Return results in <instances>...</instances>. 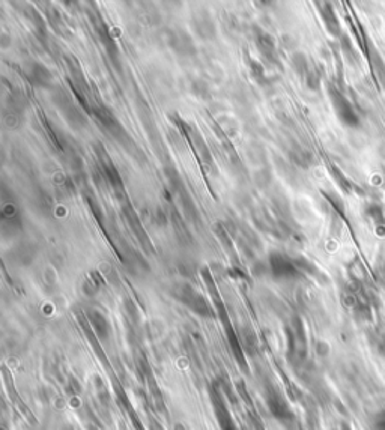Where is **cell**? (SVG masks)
<instances>
[{"instance_id": "obj_1", "label": "cell", "mask_w": 385, "mask_h": 430, "mask_svg": "<svg viewBox=\"0 0 385 430\" xmlns=\"http://www.w3.org/2000/svg\"><path fill=\"white\" fill-rule=\"evenodd\" d=\"M172 295L178 301H181L184 306H187L191 312L196 313V314H199L202 317H212L214 316L211 306L208 304L205 296L200 295L191 286H188V284H178V286H174L173 289H172Z\"/></svg>"}, {"instance_id": "obj_2", "label": "cell", "mask_w": 385, "mask_h": 430, "mask_svg": "<svg viewBox=\"0 0 385 430\" xmlns=\"http://www.w3.org/2000/svg\"><path fill=\"white\" fill-rule=\"evenodd\" d=\"M167 37V45L173 50L174 53L181 58H192L197 53V48L192 42V38L190 37L188 32L185 30H167L166 32Z\"/></svg>"}, {"instance_id": "obj_3", "label": "cell", "mask_w": 385, "mask_h": 430, "mask_svg": "<svg viewBox=\"0 0 385 430\" xmlns=\"http://www.w3.org/2000/svg\"><path fill=\"white\" fill-rule=\"evenodd\" d=\"M95 154L98 161H99V164H101L102 173L107 177V181H109V184L112 185V188H113L116 195L120 199V195H124V184H122V179H120V176H119V172L116 170V167L113 166L110 156L107 155V152H106V149H104L102 145H99V143L95 145Z\"/></svg>"}, {"instance_id": "obj_4", "label": "cell", "mask_w": 385, "mask_h": 430, "mask_svg": "<svg viewBox=\"0 0 385 430\" xmlns=\"http://www.w3.org/2000/svg\"><path fill=\"white\" fill-rule=\"evenodd\" d=\"M268 260H270L271 273L278 280H290V278H296L300 275L298 266L295 265V262H292L288 256H285L280 252H271Z\"/></svg>"}, {"instance_id": "obj_5", "label": "cell", "mask_w": 385, "mask_h": 430, "mask_svg": "<svg viewBox=\"0 0 385 430\" xmlns=\"http://www.w3.org/2000/svg\"><path fill=\"white\" fill-rule=\"evenodd\" d=\"M191 27L200 39L211 41L217 37V27L206 11H197L191 17Z\"/></svg>"}, {"instance_id": "obj_6", "label": "cell", "mask_w": 385, "mask_h": 430, "mask_svg": "<svg viewBox=\"0 0 385 430\" xmlns=\"http://www.w3.org/2000/svg\"><path fill=\"white\" fill-rule=\"evenodd\" d=\"M254 39H256V47H257L259 53L265 58V60L277 65L278 63V51H277L275 39L264 30H257L254 33Z\"/></svg>"}, {"instance_id": "obj_7", "label": "cell", "mask_w": 385, "mask_h": 430, "mask_svg": "<svg viewBox=\"0 0 385 430\" xmlns=\"http://www.w3.org/2000/svg\"><path fill=\"white\" fill-rule=\"evenodd\" d=\"M329 97H331V101H332V104H334V109H336L339 117H340L346 125H357L355 113H354L351 104L345 99V97H342V95H340L337 91H334V89H329Z\"/></svg>"}, {"instance_id": "obj_8", "label": "cell", "mask_w": 385, "mask_h": 430, "mask_svg": "<svg viewBox=\"0 0 385 430\" xmlns=\"http://www.w3.org/2000/svg\"><path fill=\"white\" fill-rule=\"evenodd\" d=\"M95 27L96 33H98V37L101 39L102 45L106 47V50H107L109 56L112 59V62L116 65V68L119 69V68H120V65H119V48H117V45H116L115 39L112 37V33H110L107 24L102 23V21H98V24H96Z\"/></svg>"}, {"instance_id": "obj_9", "label": "cell", "mask_w": 385, "mask_h": 430, "mask_svg": "<svg viewBox=\"0 0 385 430\" xmlns=\"http://www.w3.org/2000/svg\"><path fill=\"white\" fill-rule=\"evenodd\" d=\"M60 97L62 99L56 101L59 105V109L63 112L65 115V119L73 125V127H81V125H86V117L83 116V113L78 110L77 107L69 101V98L66 97L63 94V91H60Z\"/></svg>"}, {"instance_id": "obj_10", "label": "cell", "mask_w": 385, "mask_h": 430, "mask_svg": "<svg viewBox=\"0 0 385 430\" xmlns=\"http://www.w3.org/2000/svg\"><path fill=\"white\" fill-rule=\"evenodd\" d=\"M29 78L30 81L38 86V87H42V89H50L51 87V83H53V74L50 73V69L47 66H44L42 63L39 62H33L30 65V69H29Z\"/></svg>"}, {"instance_id": "obj_11", "label": "cell", "mask_w": 385, "mask_h": 430, "mask_svg": "<svg viewBox=\"0 0 385 430\" xmlns=\"http://www.w3.org/2000/svg\"><path fill=\"white\" fill-rule=\"evenodd\" d=\"M122 211H124V217L127 218V221H128V224H130L131 230L135 234L137 239L142 242V245H149L148 235H146V232L143 230L142 223H140L138 217H137V214H135V211L133 209V206H131L130 203H125V205L122 206Z\"/></svg>"}, {"instance_id": "obj_12", "label": "cell", "mask_w": 385, "mask_h": 430, "mask_svg": "<svg viewBox=\"0 0 385 430\" xmlns=\"http://www.w3.org/2000/svg\"><path fill=\"white\" fill-rule=\"evenodd\" d=\"M87 320L92 327V330L95 331V334L101 338L106 340L110 334V324L106 319V316L98 310H89L87 312Z\"/></svg>"}, {"instance_id": "obj_13", "label": "cell", "mask_w": 385, "mask_h": 430, "mask_svg": "<svg viewBox=\"0 0 385 430\" xmlns=\"http://www.w3.org/2000/svg\"><path fill=\"white\" fill-rule=\"evenodd\" d=\"M268 406H270L271 412H272L277 418H280V420H286V418L290 417V412H289L286 402H285L278 394H272V396H270V399H268Z\"/></svg>"}, {"instance_id": "obj_14", "label": "cell", "mask_w": 385, "mask_h": 430, "mask_svg": "<svg viewBox=\"0 0 385 430\" xmlns=\"http://www.w3.org/2000/svg\"><path fill=\"white\" fill-rule=\"evenodd\" d=\"M292 66H293V69L298 73V76H303V77L307 76L308 69H310L307 58H306L303 53H295V55L292 56Z\"/></svg>"}, {"instance_id": "obj_15", "label": "cell", "mask_w": 385, "mask_h": 430, "mask_svg": "<svg viewBox=\"0 0 385 430\" xmlns=\"http://www.w3.org/2000/svg\"><path fill=\"white\" fill-rule=\"evenodd\" d=\"M290 158L298 166H307L308 163H310V154H308L307 151L301 149L300 146H296L295 149L290 151Z\"/></svg>"}, {"instance_id": "obj_16", "label": "cell", "mask_w": 385, "mask_h": 430, "mask_svg": "<svg viewBox=\"0 0 385 430\" xmlns=\"http://www.w3.org/2000/svg\"><path fill=\"white\" fill-rule=\"evenodd\" d=\"M191 91L196 97L202 98V99H208V98L211 97V94H209V89H208L206 83H205V81H200V80H196V81L192 83Z\"/></svg>"}, {"instance_id": "obj_17", "label": "cell", "mask_w": 385, "mask_h": 430, "mask_svg": "<svg viewBox=\"0 0 385 430\" xmlns=\"http://www.w3.org/2000/svg\"><path fill=\"white\" fill-rule=\"evenodd\" d=\"M249 66H250V73L253 77L256 78V81H264L265 78V69L262 66V63H259L257 60H253V59H249Z\"/></svg>"}, {"instance_id": "obj_18", "label": "cell", "mask_w": 385, "mask_h": 430, "mask_svg": "<svg viewBox=\"0 0 385 430\" xmlns=\"http://www.w3.org/2000/svg\"><path fill=\"white\" fill-rule=\"evenodd\" d=\"M373 429L385 430V410L379 412V414L375 417V421H373Z\"/></svg>"}]
</instances>
